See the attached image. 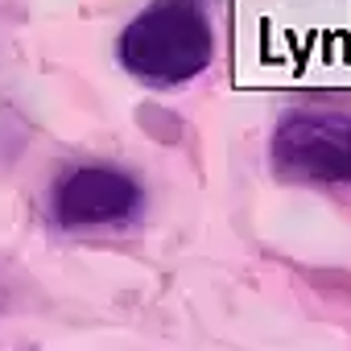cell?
Returning <instances> with one entry per match:
<instances>
[{"label": "cell", "mask_w": 351, "mask_h": 351, "mask_svg": "<svg viewBox=\"0 0 351 351\" xmlns=\"http://www.w3.org/2000/svg\"><path fill=\"white\" fill-rule=\"evenodd\" d=\"M116 58L145 87H182L211 66L215 34L195 0H153L124 25Z\"/></svg>", "instance_id": "6da1fadb"}, {"label": "cell", "mask_w": 351, "mask_h": 351, "mask_svg": "<svg viewBox=\"0 0 351 351\" xmlns=\"http://www.w3.org/2000/svg\"><path fill=\"white\" fill-rule=\"evenodd\" d=\"M273 169L281 182L351 186V112L293 108L273 132Z\"/></svg>", "instance_id": "7a4b0ae2"}, {"label": "cell", "mask_w": 351, "mask_h": 351, "mask_svg": "<svg viewBox=\"0 0 351 351\" xmlns=\"http://www.w3.org/2000/svg\"><path fill=\"white\" fill-rule=\"evenodd\" d=\"M141 186L116 165H75L54 182L50 215L62 232L124 228L141 215Z\"/></svg>", "instance_id": "3957f363"}]
</instances>
